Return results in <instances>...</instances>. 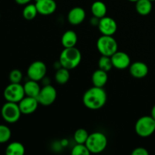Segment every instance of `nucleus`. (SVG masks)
<instances>
[{
    "label": "nucleus",
    "mask_w": 155,
    "mask_h": 155,
    "mask_svg": "<svg viewBox=\"0 0 155 155\" xmlns=\"http://www.w3.org/2000/svg\"><path fill=\"white\" fill-rule=\"evenodd\" d=\"M86 11L81 7H74L70 10L68 15V21L72 25H79L86 19Z\"/></svg>",
    "instance_id": "nucleus-15"
},
{
    "label": "nucleus",
    "mask_w": 155,
    "mask_h": 155,
    "mask_svg": "<svg viewBox=\"0 0 155 155\" xmlns=\"http://www.w3.org/2000/svg\"><path fill=\"white\" fill-rule=\"evenodd\" d=\"M78 41V37L74 30H67L61 36V44L64 48H71L75 47Z\"/></svg>",
    "instance_id": "nucleus-17"
},
{
    "label": "nucleus",
    "mask_w": 155,
    "mask_h": 155,
    "mask_svg": "<svg viewBox=\"0 0 155 155\" xmlns=\"http://www.w3.org/2000/svg\"><path fill=\"white\" fill-rule=\"evenodd\" d=\"M130 68V73L131 76L136 79L145 78L148 74V65L142 61H136L131 63Z\"/></svg>",
    "instance_id": "nucleus-14"
},
{
    "label": "nucleus",
    "mask_w": 155,
    "mask_h": 155,
    "mask_svg": "<svg viewBox=\"0 0 155 155\" xmlns=\"http://www.w3.org/2000/svg\"><path fill=\"white\" fill-rule=\"evenodd\" d=\"M25 153V148L24 145L19 142H11L8 145L5 149L7 155H23Z\"/></svg>",
    "instance_id": "nucleus-21"
},
{
    "label": "nucleus",
    "mask_w": 155,
    "mask_h": 155,
    "mask_svg": "<svg viewBox=\"0 0 155 155\" xmlns=\"http://www.w3.org/2000/svg\"><path fill=\"white\" fill-rule=\"evenodd\" d=\"M38 13L42 15H50L57 9V3L54 0H36Z\"/></svg>",
    "instance_id": "nucleus-13"
},
{
    "label": "nucleus",
    "mask_w": 155,
    "mask_h": 155,
    "mask_svg": "<svg viewBox=\"0 0 155 155\" xmlns=\"http://www.w3.org/2000/svg\"><path fill=\"white\" fill-rule=\"evenodd\" d=\"M12 136L10 128L5 125L0 124V144L8 142Z\"/></svg>",
    "instance_id": "nucleus-26"
},
{
    "label": "nucleus",
    "mask_w": 155,
    "mask_h": 155,
    "mask_svg": "<svg viewBox=\"0 0 155 155\" xmlns=\"http://www.w3.org/2000/svg\"><path fill=\"white\" fill-rule=\"evenodd\" d=\"M56 98H57V91L55 88L51 85H46L41 88L40 92L36 98L39 104L43 106H49L55 101Z\"/></svg>",
    "instance_id": "nucleus-9"
},
{
    "label": "nucleus",
    "mask_w": 155,
    "mask_h": 155,
    "mask_svg": "<svg viewBox=\"0 0 155 155\" xmlns=\"http://www.w3.org/2000/svg\"><path fill=\"white\" fill-rule=\"evenodd\" d=\"M107 93L103 88L92 86L85 92L83 102L85 107L90 110H99L107 102Z\"/></svg>",
    "instance_id": "nucleus-1"
},
{
    "label": "nucleus",
    "mask_w": 155,
    "mask_h": 155,
    "mask_svg": "<svg viewBox=\"0 0 155 155\" xmlns=\"http://www.w3.org/2000/svg\"><path fill=\"white\" fill-rule=\"evenodd\" d=\"M70 70L61 67L57 70L54 75V79L58 84L64 85L69 81L70 80Z\"/></svg>",
    "instance_id": "nucleus-22"
},
{
    "label": "nucleus",
    "mask_w": 155,
    "mask_h": 155,
    "mask_svg": "<svg viewBox=\"0 0 155 155\" xmlns=\"http://www.w3.org/2000/svg\"><path fill=\"white\" fill-rule=\"evenodd\" d=\"M46 65L41 61H36L30 64L27 71L28 78L37 82L42 80L46 75Z\"/></svg>",
    "instance_id": "nucleus-8"
},
{
    "label": "nucleus",
    "mask_w": 155,
    "mask_h": 155,
    "mask_svg": "<svg viewBox=\"0 0 155 155\" xmlns=\"http://www.w3.org/2000/svg\"><path fill=\"white\" fill-rule=\"evenodd\" d=\"M24 89L25 95L34 97V98H37L38 95L41 90V87L38 82L33 80H30L26 82L24 85Z\"/></svg>",
    "instance_id": "nucleus-18"
},
{
    "label": "nucleus",
    "mask_w": 155,
    "mask_h": 155,
    "mask_svg": "<svg viewBox=\"0 0 155 155\" xmlns=\"http://www.w3.org/2000/svg\"><path fill=\"white\" fill-rule=\"evenodd\" d=\"M86 145L92 154H99L104 151L107 145V138L101 132H95L89 135Z\"/></svg>",
    "instance_id": "nucleus-3"
},
{
    "label": "nucleus",
    "mask_w": 155,
    "mask_h": 155,
    "mask_svg": "<svg viewBox=\"0 0 155 155\" xmlns=\"http://www.w3.org/2000/svg\"><path fill=\"white\" fill-rule=\"evenodd\" d=\"M149 152L148 150L142 147H138V148H135L133 151H132V155H148Z\"/></svg>",
    "instance_id": "nucleus-29"
},
{
    "label": "nucleus",
    "mask_w": 155,
    "mask_h": 155,
    "mask_svg": "<svg viewBox=\"0 0 155 155\" xmlns=\"http://www.w3.org/2000/svg\"><path fill=\"white\" fill-rule=\"evenodd\" d=\"M18 103L7 101L3 104L1 109V115L3 120L8 124H15L19 120L21 116Z\"/></svg>",
    "instance_id": "nucleus-6"
},
{
    "label": "nucleus",
    "mask_w": 155,
    "mask_h": 155,
    "mask_svg": "<svg viewBox=\"0 0 155 155\" xmlns=\"http://www.w3.org/2000/svg\"><path fill=\"white\" fill-rule=\"evenodd\" d=\"M71 154L73 155H89L90 154V151L88 149L86 144H77L73 148L71 151Z\"/></svg>",
    "instance_id": "nucleus-27"
},
{
    "label": "nucleus",
    "mask_w": 155,
    "mask_h": 155,
    "mask_svg": "<svg viewBox=\"0 0 155 155\" xmlns=\"http://www.w3.org/2000/svg\"><path fill=\"white\" fill-rule=\"evenodd\" d=\"M98 30L102 35L114 36L117 30V24L114 18L105 16L99 19Z\"/></svg>",
    "instance_id": "nucleus-10"
},
{
    "label": "nucleus",
    "mask_w": 155,
    "mask_h": 155,
    "mask_svg": "<svg viewBox=\"0 0 155 155\" xmlns=\"http://www.w3.org/2000/svg\"><path fill=\"white\" fill-rule=\"evenodd\" d=\"M151 116L155 120V104L153 106L152 109H151Z\"/></svg>",
    "instance_id": "nucleus-31"
},
{
    "label": "nucleus",
    "mask_w": 155,
    "mask_h": 155,
    "mask_svg": "<svg viewBox=\"0 0 155 155\" xmlns=\"http://www.w3.org/2000/svg\"><path fill=\"white\" fill-rule=\"evenodd\" d=\"M39 104V103L37 98H34V97L27 96V95H25L18 102L21 114L25 115H29L34 113L37 110Z\"/></svg>",
    "instance_id": "nucleus-11"
},
{
    "label": "nucleus",
    "mask_w": 155,
    "mask_h": 155,
    "mask_svg": "<svg viewBox=\"0 0 155 155\" xmlns=\"http://www.w3.org/2000/svg\"><path fill=\"white\" fill-rule=\"evenodd\" d=\"M98 68L102 71L109 72L114 68L111 58L109 56L101 55L98 60Z\"/></svg>",
    "instance_id": "nucleus-24"
},
{
    "label": "nucleus",
    "mask_w": 155,
    "mask_h": 155,
    "mask_svg": "<svg viewBox=\"0 0 155 155\" xmlns=\"http://www.w3.org/2000/svg\"><path fill=\"white\" fill-rule=\"evenodd\" d=\"M82 60V54L77 47L64 48L59 57L61 67L68 70H73L79 66Z\"/></svg>",
    "instance_id": "nucleus-2"
},
{
    "label": "nucleus",
    "mask_w": 155,
    "mask_h": 155,
    "mask_svg": "<svg viewBox=\"0 0 155 155\" xmlns=\"http://www.w3.org/2000/svg\"><path fill=\"white\" fill-rule=\"evenodd\" d=\"M38 14L39 13H38L36 5L30 4V3L26 5L22 12L24 18V19L27 20V21H31V20L34 19V18L37 16Z\"/></svg>",
    "instance_id": "nucleus-23"
},
{
    "label": "nucleus",
    "mask_w": 155,
    "mask_h": 155,
    "mask_svg": "<svg viewBox=\"0 0 155 155\" xmlns=\"http://www.w3.org/2000/svg\"><path fill=\"white\" fill-rule=\"evenodd\" d=\"M15 1L17 4L20 5H26L29 4L32 0H15Z\"/></svg>",
    "instance_id": "nucleus-30"
},
{
    "label": "nucleus",
    "mask_w": 155,
    "mask_h": 155,
    "mask_svg": "<svg viewBox=\"0 0 155 155\" xmlns=\"http://www.w3.org/2000/svg\"><path fill=\"white\" fill-rule=\"evenodd\" d=\"M96 47L101 55L109 57L118 51V44L113 36L101 35L97 40Z\"/></svg>",
    "instance_id": "nucleus-4"
},
{
    "label": "nucleus",
    "mask_w": 155,
    "mask_h": 155,
    "mask_svg": "<svg viewBox=\"0 0 155 155\" xmlns=\"http://www.w3.org/2000/svg\"><path fill=\"white\" fill-rule=\"evenodd\" d=\"M135 131L140 137H149L155 132V120L151 116L142 117L135 124Z\"/></svg>",
    "instance_id": "nucleus-5"
},
{
    "label": "nucleus",
    "mask_w": 155,
    "mask_h": 155,
    "mask_svg": "<svg viewBox=\"0 0 155 155\" xmlns=\"http://www.w3.org/2000/svg\"><path fill=\"white\" fill-rule=\"evenodd\" d=\"M107 80H108L107 72L102 71L99 68L94 71V73L92 74V82L94 86L104 88L106 83H107Z\"/></svg>",
    "instance_id": "nucleus-16"
},
{
    "label": "nucleus",
    "mask_w": 155,
    "mask_h": 155,
    "mask_svg": "<svg viewBox=\"0 0 155 155\" xmlns=\"http://www.w3.org/2000/svg\"><path fill=\"white\" fill-rule=\"evenodd\" d=\"M110 58H111L114 68H117V69H127L131 64V59H130V56L124 51H117Z\"/></svg>",
    "instance_id": "nucleus-12"
},
{
    "label": "nucleus",
    "mask_w": 155,
    "mask_h": 155,
    "mask_svg": "<svg viewBox=\"0 0 155 155\" xmlns=\"http://www.w3.org/2000/svg\"><path fill=\"white\" fill-rule=\"evenodd\" d=\"M8 77L11 83H21L23 79V74L20 70L14 69L10 72Z\"/></svg>",
    "instance_id": "nucleus-28"
},
{
    "label": "nucleus",
    "mask_w": 155,
    "mask_h": 155,
    "mask_svg": "<svg viewBox=\"0 0 155 155\" xmlns=\"http://www.w3.org/2000/svg\"><path fill=\"white\" fill-rule=\"evenodd\" d=\"M0 18H1V14H0Z\"/></svg>",
    "instance_id": "nucleus-34"
},
{
    "label": "nucleus",
    "mask_w": 155,
    "mask_h": 155,
    "mask_svg": "<svg viewBox=\"0 0 155 155\" xmlns=\"http://www.w3.org/2000/svg\"><path fill=\"white\" fill-rule=\"evenodd\" d=\"M136 10L138 14L146 16L152 10V2L150 0H138L136 2Z\"/></svg>",
    "instance_id": "nucleus-20"
},
{
    "label": "nucleus",
    "mask_w": 155,
    "mask_h": 155,
    "mask_svg": "<svg viewBox=\"0 0 155 155\" xmlns=\"http://www.w3.org/2000/svg\"><path fill=\"white\" fill-rule=\"evenodd\" d=\"M3 95L7 101L18 103L25 96L24 86L21 83H11L5 87Z\"/></svg>",
    "instance_id": "nucleus-7"
},
{
    "label": "nucleus",
    "mask_w": 155,
    "mask_h": 155,
    "mask_svg": "<svg viewBox=\"0 0 155 155\" xmlns=\"http://www.w3.org/2000/svg\"><path fill=\"white\" fill-rule=\"evenodd\" d=\"M89 135L88 132L85 129H78L74 133V141L77 144H86L88 137H89Z\"/></svg>",
    "instance_id": "nucleus-25"
},
{
    "label": "nucleus",
    "mask_w": 155,
    "mask_h": 155,
    "mask_svg": "<svg viewBox=\"0 0 155 155\" xmlns=\"http://www.w3.org/2000/svg\"><path fill=\"white\" fill-rule=\"evenodd\" d=\"M150 1H151V2H155V0H150Z\"/></svg>",
    "instance_id": "nucleus-33"
},
{
    "label": "nucleus",
    "mask_w": 155,
    "mask_h": 155,
    "mask_svg": "<svg viewBox=\"0 0 155 155\" xmlns=\"http://www.w3.org/2000/svg\"><path fill=\"white\" fill-rule=\"evenodd\" d=\"M130 2H137L138 0H129Z\"/></svg>",
    "instance_id": "nucleus-32"
},
{
    "label": "nucleus",
    "mask_w": 155,
    "mask_h": 155,
    "mask_svg": "<svg viewBox=\"0 0 155 155\" xmlns=\"http://www.w3.org/2000/svg\"><path fill=\"white\" fill-rule=\"evenodd\" d=\"M107 6L103 2L95 1L91 6V12L93 17L101 19L107 15Z\"/></svg>",
    "instance_id": "nucleus-19"
}]
</instances>
